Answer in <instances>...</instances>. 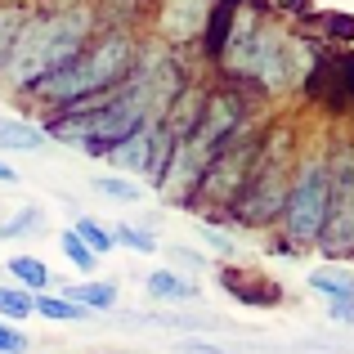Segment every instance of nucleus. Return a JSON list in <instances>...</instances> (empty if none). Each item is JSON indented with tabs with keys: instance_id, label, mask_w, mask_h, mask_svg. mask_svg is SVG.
Wrapping results in <instances>:
<instances>
[{
	"instance_id": "a878e982",
	"label": "nucleus",
	"mask_w": 354,
	"mask_h": 354,
	"mask_svg": "<svg viewBox=\"0 0 354 354\" xmlns=\"http://www.w3.org/2000/svg\"><path fill=\"white\" fill-rule=\"evenodd\" d=\"M18 180H23V175H18V171H14V166H9V162H5V157H0V184H18Z\"/></svg>"
},
{
	"instance_id": "6e6552de",
	"label": "nucleus",
	"mask_w": 354,
	"mask_h": 354,
	"mask_svg": "<svg viewBox=\"0 0 354 354\" xmlns=\"http://www.w3.org/2000/svg\"><path fill=\"white\" fill-rule=\"evenodd\" d=\"M50 144L41 130V121L27 117H0V153H41Z\"/></svg>"
},
{
	"instance_id": "7ed1b4c3",
	"label": "nucleus",
	"mask_w": 354,
	"mask_h": 354,
	"mask_svg": "<svg viewBox=\"0 0 354 354\" xmlns=\"http://www.w3.org/2000/svg\"><path fill=\"white\" fill-rule=\"evenodd\" d=\"M287 198V135H269L265 144L256 148V162L247 171V184L234 198V220L247 229H265L278 220Z\"/></svg>"
},
{
	"instance_id": "f03ea898",
	"label": "nucleus",
	"mask_w": 354,
	"mask_h": 354,
	"mask_svg": "<svg viewBox=\"0 0 354 354\" xmlns=\"http://www.w3.org/2000/svg\"><path fill=\"white\" fill-rule=\"evenodd\" d=\"M135 72V45L130 36H104V41L86 45L72 63H63L59 72H50L45 81H36L27 95H36L45 108H77L86 99H99V95H113L130 81Z\"/></svg>"
},
{
	"instance_id": "0eeeda50",
	"label": "nucleus",
	"mask_w": 354,
	"mask_h": 354,
	"mask_svg": "<svg viewBox=\"0 0 354 354\" xmlns=\"http://www.w3.org/2000/svg\"><path fill=\"white\" fill-rule=\"evenodd\" d=\"M216 0H166L162 9V32L166 41H193L207 32V18Z\"/></svg>"
},
{
	"instance_id": "9b49d317",
	"label": "nucleus",
	"mask_w": 354,
	"mask_h": 354,
	"mask_svg": "<svg viewBox=\"0 0 354 354\" xmlns=\"http://www.w3.org/2000/svg\"><path fill=\"white\" fill-rule=\"evenodd\" d=\"M5 269L18 278L23 292H32V296H41V292H50V287H54V274H50V265H45L41 256H9Z\"/></svg>"
},
{
	"instance_id": "4468645a",
	"label": "nucleus",
	"mask_w": 354,
	"mask_h": 354,
	"mask_svg": "<svg viewBox=\"0 0 354 354\" xmlns=\"http://www.w3.org/2000/svg\"><path fill=\"white\" fill-rule=\"evenodd\" d=\"M310 292L328 296V301H346V296H354V278L346 274V269H314L310 274Z\"/></svg>"
},
{
	"instance_id": "1a4fd4ad",
	"label": "nucleus",
	"mask_w": 354,
	"mask_h": 354,
	"mask_svg": "<svg viewBox=\"0 0 354 354\" xmlns=\"http://www.w3.org/2000/svg\"><path fill=\"white\" fill-rule=\"evenodd\" d=\"M144 292L153 296V301L180 305V301H193V296H198V287H193V278H184L180 269H153V274L144 278Z\"/></svg>"
},
{
	"instance_id": "2eb2a0df",
	"label": "nucleus",
	"mask_w": 354,
	"mask_h": 354,
	"mask_svg": "<svg viewBox=\"0 0 354 354\" xmlns=\"http://www.w3.org/2000/svg\"><path fill=\"white\" fill-rule=\"evenodd\" d=\"M72 234H77L81 242H86L95 256H108V251L117 247V238H113V229L108 225H99V220H90V216H81L77 225H72Z\"/></svg>"
},
{
	"instance_id": "aec40b11",
	"label": "nucleus",
	"mask_w": 354,
	"mask_h": 354,
	"mask_svg": "<svg viewBox=\"0 0 354 354\" xmlns=\"http://www.w3.org/2000/svg\"><path fill=\"white\" fill-rule=\"evenodd\" d=\"M113 238H117V247H130V251H139V256H153L157 251V238L139 225H113Z\"/></svg>"
},
{
	"instance_id": "5701e85b",
	"label": "nucleus",
	"mask_w": 354,
	"mask_h": 354,
	"mask_svg": "<svg viewBox=\"0 0 354 354\" xmlns=\"http://www.w3.org/2000/svg\"><path fill=\"white\" fill-rule=\"evenodd\" d=\"M175 354H225V346H220V341H198V337H180V346H175Z\"/></svg>"
},
{
	"instance_id": "b1692460",
	"label": "nucleus",
	"mask_w": 354,
	"mask_h": 354,
	"mask_svg": "<svg viewBox=\"0 0 354 354\" xmlns=\"http://www.w3.org/2000/svg\"><path fill=\"white\" fill-rule=\"evenodd\" d=\"M328 319L341 323V328H350L354 323V296H346V301H328Z\"/></svg>"
},
{
	"instance_id": "6ab92c4d",
	"label": "nucleus",
	"mask_w": 354,
	"mask_h": 354,
	"mask_svg": "<svg viewBox=\"0 0 354 354\" xmlns=\"http://www.w3.org/2000/svg\"><path fill=\"white\" fill-rule=\"evenodd\" d=\"M41 225H45V211H36V207H18V216L0 225V242H9V238H23V234H36Z\"/></svg>"
},
{
	"instance_id": "4be33fe9",
	"label": "nucleus",
	"mask_w": 354,
	"mask_h": 354,
	"mask_svg": "<svg viewBox=\"0 0 354 354\" xmlns=\"http://www.w3.org/2000/svg\"><path fill=\"white\" fill-rule=\"evenodd\" d=\"M27 350H32L27 332L18 328V323H5V319H0V354H27Z\"/></svg>"
},
{
	"instance_id": "423d86ee",
	"label": "nucleus",
	"mask_w": 354,
	"mask_h": 354,
	"mask_svg": "<svg viewBox=\"0 0 354 354\" xmlns=\"http://www.w3.org/2000/svg\"><path fill=\"white\" fill-rule=\"evenodd\" d=\"M256 148H260L256 135H247V130L234 135L207 162V171H202V180H198V189H193V193L207 198V202H216V207H234V198L242 193V184H247L251 162H256Z\"/></svg>"
},
{
	"instance_id": "f3484780",
	"label": "nucleus",
	"mask_w": 354,
	"mask_h": 354,
	"mask_svg": "<svg viewBox=\"0 0 354 354\" xmlns=\"http://www.w3.org/2000/svg\"><path fill=\"white\" fill-rule=\"evenodd\" d=\"M95 193H104V198H113V202H139L144 198V184H135V180H126V175H95Z\"/></svg>"
},
{
	"instance_id": "393cba45",
	"label": "nucleus",
	"mask_w": 354,
	"mask_h": 354,
	"mask_svg": "<svg viewBox=\"0 0 354 354\" xmlns=\"http://www.w3.org/2000/svg\"><path fill=\"white\" fill-rule=\"evenodd\" d=\"M171 260H175V265L184 269V278H189V274H198V269L207 265V260H202V256H193V251H180V247L171 251Z\"/></svg>"
},
{
	"instance_id": "f257e3e1",
	"label": "nucleus",
	"mask_w": 354,
	"mask_h": 354,
	"mask_svg": "<svg viewBox=\"0 0 354 354\" xmlns=\"http://www.w3.org/2000/svg\"><path fill=\"white\" fill-rule=\"evenodd\" d=\"M90 45V14L86 9H54V14H27L18 27L14 54L5 68V86L27 95L36 81H45L50 72H59L63 63H72Z\"/></svg>"
},
{
	"instance_id": "39448f33",
	"label": "nucleus",
	"mask_w": 354,
	"mask_h": 354,
	"mask_svg": "<svg viewBox=\"0 0 354 354\" xmlns=\"http://www.w3.org/2000/svg\"><path fill=\"white\" fill-rule=\"evenodd\" d=\"M319 247L328 256L354 251V148L341 144L328 157V216H323Z\"/></svg>"
},
{
	"instance_id": "9d476101",
	"label": "nucleus",
	"mask_w": 354,
	"mask_h": 354,
	"mask_svg": "<svg viewBox=\"0 0 354 354\" xmlns=\"http://www.w3.org/2000/svg\"><path fill=\"white\" fill-rule=\"evenodd\" d=\"M59 296H68V301H77V305H86L90 314H99V310H113L117 305V283H99V278H81V283H68Z\"/></svg>"
},
{
	"instance_id": "bb28decb",
	"label": "nucleus",
	"mask_w": 354,
	"mask_h": 354,
	"mask_svg": "<svg viewBox=\"0 0 354 354\" xmlns=\"http://www.w3.org/2000/svg\"><path fill=\"white\" fill-rule=\"evenodd\" d=\"M95 354H130V350H95Z\"/></svg>"
},
{
	"instance_id": "f8f14e48",
	"label": "nucleus",
	"mask_w": 354,
	"mask_h": 354,
	"mask_svg": "<svg viewBox=\"0 0 354 354\" xmlns=\"http://www.w3.org/2000/svg\"><path fill=\"white\" fill-rule=\"evenodd\" d=\"M32 314H41V319H50V323H86V319H95L86 305L68 301V296H59V292L32 296Z\"/></svg>"
},
{
	"instance_id": "ddd939ff",
	"label": "nucleus",
	"mask_w": 354,
	"mask_h": 354,
	"mask_svg": "<svg viewBox=\"0 0 354 354\" xmlns=\"http://www.w3.org/2000/svg\"><path fill=\"white\" fill-rule=\"evenodd\" d=\"M23 18H27L23 5H0V86H5V68H9V54H14V41H18Z\"/></svg>"
},
{
	"instance_id": "20e7f679",
	"label": "nucleus",
	"mask_w": 354,
	"mask_h": 354,
	"mask_svg": "<svg viewBox=\"0 0 354 354\" xmlns=\"http://www.w3.org/2000/svg\"><path fill=\"white\" fill-rule=\"evenodd\" d=\"M323 216H328V157H305L287 180V198L278 211V225H283L292 251H305L319 242Z\"/></svg>"
},
{
	"instance_id": "a211bd4d",
	"label": "nucleus",
	"mask_w": 354,
	"mask_h": 354,
	"mask_svg": "<svg viewBox=\"0 0 354 354\" xmlns=\"http://www.w3.org/2000/svg\"><path fill=\"white\" fill-rule=\"evenodd\" d=\"M59 251L68 256V265H72V269H81V274H90V269L99 265V256H95V251H90L77 234H72V229H63V234H59Z\"/></svg>"
},
{
	"instance_id": "412c9836",
	"label": "nucleus",
	"mask_w": 354,
	"mask_h": 354,
	"mask_svg": "<svg viewBox=\"0 0 354 354\" xmlns=\"http://www.w3.org/2000/svg\"><path fill=\"white\" fill-rule=\"evenodd\" d=\"M198 234H202V242H207L211 251H216L220 260H238V242L225 234V229H216V225H207V220H202L198 225Z\"/></svg>"
},
{
	"instance_id": "dca6fc26",
	"label": "nucleus",
	"mask_w": 354,
	"mask_h": 354,
	"mask_svg": "<svg viewBox=\"0 0 354 354\" xmlns=\"http://www.w3.org/2000/svg\"><path fill=\"white\" fill-rule=\"evenodd\" d=\"M0 319L5 323H23V319H32V292H23V287H9V283H0Z\"/></svg>"
}]
</instances>
